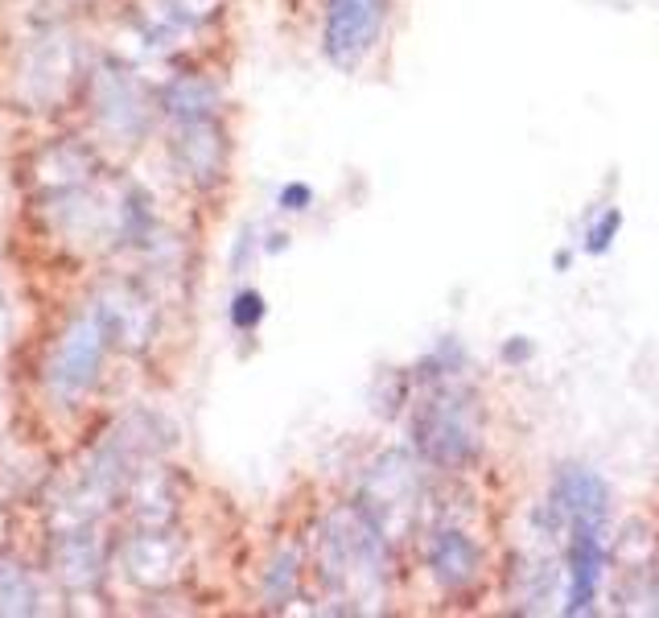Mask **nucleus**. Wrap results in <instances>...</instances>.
<instances>
[{"instance_id": "obj_1", "label": "nucleus", "mask_w": 659, "mask_h": 618, "mask_svg": "<svg viewBox=\"0 0 659 618\" xmlns=\"http://www.w3.org/2000/svg\"><path fill=\"white\" fill-rule=\"evenodd\" d=\"M384 17H388V0H330V17H326L330 54L342 62L359 58L375 42Z\"/></svg>"}, {"instance_id": "obj_2", "label": "nucleus", "mask_w": 659, "mask_h": 618, "mask_svg": "<svg viewBox=\"0 0 659 618\" xmlns=\"http://www.w3.org/2000/svg\"><path fill=\"white\" fill-rule=\"evenodd\" d=\"M602 577V524L594 520H573V536H569V610H585L594 602Z\"/></svg>"}, {"instance_id": "obj_3", "label": "nucleus", "mask_w": 659, "mask_h": 618, "mask_svg": "<svg viewBox=\"0 0 659 618\" xmlns=\"http://www.w3.org/2000/svg\"><path fill=\"white\" fill-rule=\"evenodd\" d=\"M433 577L441 586H462L474 577V548L458 532H441L433 544Z\"/></svg>"}, {"instance_id": "obj_4", "label": "nucleus", "mask_w": 659, "mask_h": 618, "mask_svg": "<svg viewBox=\"0 0 659 618\" xmlns=\"http://www.w3.org/2000/svg\"><path fill=\"white\" fill-rule=\"evenodd\" d=\"M260 314H264V305H260L256 293H244V297L235 301V322H239V326H252Z\"/></svg>"}, {"instance_id": "obj_5", "label": "nucleus", "mask_w": 659, "mask_h": 618, "mask_svg": "<svg viewBox=\"0 0 659 618\" xmlns=\"http://www.w3.org/2000/svg\"><path fill=\"white\" fill-rule=\"evenodd\" d=\"M614 227H618V215H610V219H606V227H594V235H589V252H602V248H610V235H614Z\"/></svg>"}, {"instance_id": "obj_6", "label": "nucleus", "mask_w": 659, "mask_h": 618, "mask_svg": "<svg viewBox=\"0 0 659 618\" xmlns=\"http://www.w3.org/2000/svg\"><path fill=\"white\" fill-rule=\"evenodd\" d=\"M285 202H289V211H301L297 202H309V190H305V186H289V190H285Z\"/></svg>"}]
</instances>
